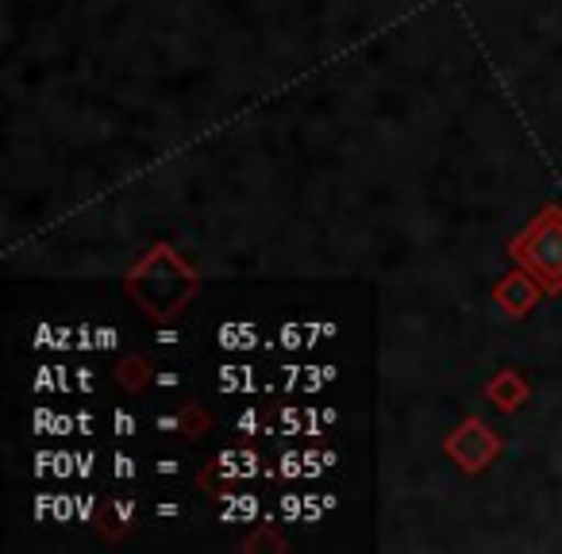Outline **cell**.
<instances>
[{
    "label": "cell",
    "mask_w": 562,
    "mask_h": 554,
    "mask_svg": "<svg viewBox=\"0 0 562 554\" xmlns=\"http://www.w3.org/2000/svg\"><path fill=\"white\" fill-rule=\"evenodd\" d=\"M531 247H539V250H528L531 262L543 265L547 273H554V285H562V216H559V224H554V235L547 224H539L536 231H531Z\"/></svg>",
    "instance_id": "cell-2"
},
{
    "label": "cell",
    "mask_w": 562,
    "mask_h": 554,
    "mask_svg": "<svg viewBox=\"0 0 562 554\" xmlns=\"http://www.w3.org/2000/svg\"><path fill=\"white\" fill-rule=\"evenodd\" d=\"M497 451H501L497 436H490L482 420H467L451 439H447V454H451L462 470H470V474H477Z\"/></svg>",
    "instance_id": "cell-1"
},
{
    "label": "cell",
    "mask_w": 562,
    "mask_h": 554,
    "mask_svg": "<svg viewBox=\"0 0 562 554\" xmlns=\"http://www.w3.org/2000/svg\"><path fill=\"white\" fill-rule=\"evenodd\" d=\"M490 397L497 400V408L513 412V408H520V405H524V397H528V385H524L520 377L513 374V370H505V374H501L497 382L490 385Z\"/></svg>",
    "instance_id": "cell-3"
}]
</instances>
